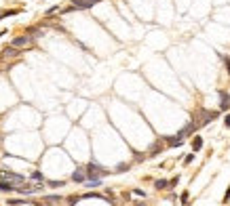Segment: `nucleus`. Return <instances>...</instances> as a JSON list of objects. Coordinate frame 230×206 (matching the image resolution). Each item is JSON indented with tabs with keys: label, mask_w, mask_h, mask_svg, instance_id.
<instances>
[{
	"label": "nucleus",
	"mask_w": 230,
	"mask_h": 206,
	"mask_svg": "<svg viewBox=\"0 0 230 206\" xmlns=\"http://www.w3.org/2000/svg\"><path fill=\"white\" fill-rule=\"evenodd\" d=\"M21 55V48H15V46H6L4 51H2V59H13V57H19Z\"/></svg>",
	"instance_id": "6e6552de"
},
{
	"label": "nucleus",
	"mask_w": 230,
	"mask_h": 206,
	"mask_svg": "<svg viewBox=\"0 0 230 206\" xmlns=\"http://www.w3.org/2000/svg\"><path fill=\"white\" fill-rule=\"evenodd\" d=\"M110 170H106V168H101L99 164H95V162H89V164L85 166V175H87V179H101V177H106Z\"/></svg>",
	"instance_id": "f257e3e1"
},
{
	"label": "nucleus",
	"mask_w": 230,
	"mask_h": 206,
	"mask_svg": "<svg viewBox=\"0 0 230 206\" xmlns=\"http://www.w3.org/2000/svg\"><path fill=\"white\" fill-rule=\"evenodd\" d=\"M15 183H11V181H4V179H0V191H15Z\"/></svg>",
	"instance_id": "9b49d317"
},
{
	"label": "nucleus",
	"mask_w": 230,
	"mask_h": 206,
	"mask_svg": "<svg viewBox=\"0 0 230 206\" xmlns=\"http://www.w3.org/2000/svg\"><path fill=\"white\" fill-rule=\"evenodd\" d=\"M4 34H6V30H2V32H0V36H4Z\"/></svg>",
	"instance_id": "bb28decb"
},
{
	"label": "nucleus",
	"mask_w": 230,
	"mask_h": 206,
	"mask_svg": "<svg viewBox=\"0 0 230 206\" xmlns=\"http://www.w3.org/2000/svg\"><path fill=\"white\" fill-rule=\"evenodd\" d=\"M0 19H2V15H0Z\"/></svg>",
	"instance_id": "cd10ccee"
},
{
	"label": "nucleus",
	"mask_w": 230,
	"mask_h": 206,
	"mask_svg": "<svg viewBox=\"0 0 230 206\" xmlns=\"http://www.w3.org/2000/svg\"><path fill=\"white\" fill-rule=\"evenodd\" d=\"M192 160H194V154H188V156L184 158V164H190Z\"/></svg>",
	"instance_id": "4be33fe9"
},
{
	"label": "nucleus",
	"mask_w": 230,
	"mask_h": 206,
	"mask_svg": "<svg viewBox=\"0 0 230 206\" xmlns=\"http://www.w3.org/2000/svg\"><path fill=\"white\" fill-rule=\"evenodd\" d=\"M0 139H2V137H0Z\"/></svg>",
	"instance_id": "c85d7f7f"
},
{
	"label": "nucleus",
	"mask_w": 230,
	"mask_h": 206,
	"mask_svg": "<svg viewBox=\"0 0 230 206\" xmlns=\"http://www.w3.org/2000/svg\"><path fill=\"white\" fill-rule=\"evenodd\" d=\"M49 185H51V187H63L66 183H63V181H49Z\"/></svg>",
	"instance_id": "a211bd4d"
},
{
	"label": "nucleus",
	"mask_w": 230,
	"mask_h": 206,
	"mask_svg": "<svg viewBox=\"0 0 230 206\" xmlns=\"http://www.w3.org/2000/svg\"><path fill=\"white\" fill-rule=\"evenodd\" d=\"M127 170H129V164H118L114 172H127Z\"/></svg>",
	"instance_id": "dca6fc26"
},
{
	"label": "nucleus",
	"mask_w": 230,
	"mask_h": 206,
	"mask_svg": "<svg viewBox=\"0 0 230 206\" xmlns=\"http://www.w3.org/2000/svg\"><path fill=\"white\" fill-rule=\"evenodd\" d=\"M226 67H228V76H230V59L226 57Z\"/></svg>",
	"instance_id": "a878e982"
},
{
	"label": "nucleus",
	"mask_w": 230,
	"mask_h": 206,
	"mask_svg": "<svg viewBox=\"0 0 230 206\" xmlns=\"http://www.w3.org/2000/svg\"><path fill=\"white\" fill-rule=\"evenodd\" d=\"M192 149H194V154L203 149V137H198V135L194 137V141H192Z\"/></svg>",
	"instance_id": "f8f14e48"
},
{
	"label": "nucleus",
	"mask_w": 230,
	"mask_h": 206,
	"mask_svg": "<svg viewBox=\"0 0 230 206\" xmlns=\"http://www.w3.org/2000/svg\"><path fill=\"white\" fill-rule=\"evenodd\" d=\"M57 11H59L57 4H55V6H49V8H46V15H53V13H57Z\"/></svg>",
	"instance_id": "aec40b11"
},
{
	"label": "nucleus",
	"mask_w": 230,
	"mask_h": 206,
	"mask_svg": "<svg viewBox=\"0 0 230 206\" xmlns=\"http://www.w3.org/2000/svg\"><path fill=\"white\" fill-rule=\"evenodd\" d=\"M97 2H101V0H74L72 11H85V8H91V6H95Z\"/></svg>",
	"instance_id": "7ed1b4c3"
},
{
	"label": "nucleus",
	"mask_w": 230,
	"mask_h": 206,
	"mask_svg": "<svg viewBox=\"0 0 230 206\" xmlns=\"http://www.w3.org/2000/svg\"><path fill=\"white\" fill-rule=\"evenodd\" d=\"M133 196H139V198H146V194L141 189H133Z\"/></svg>",
	"instance_id": "5701e85b"
},
{
	"label": "nucleus",
	"mask_w": 230,
	"mask_h": 206,
	"mask_svg": "<svg viewBox=\"0 0 230 206\" xmlns=\"http://www.w3.org/2000/svg\"><path fill=\"white\" fill-rule=\"evenodd\" d=\"M61 196H45V202H59Z\"/></svg>",
	"instance_id": "2eb2a0df"
},
{
	"label": "nucleus",
	"mask_w": 230,
	"mask_h": 206,
	"mask_svg": "<svg viewBox=\"0 0 230 206\" xmlns=\"http://www.w3.org/2000/svg\"><path fill=\"white\" fill-rule=\"evenodd\" d=\"M218 116H220V112H203V120L198 122V126H205V124L213 122Z\"/></svg>",
	"instance_id": "0eeeda50"
},
{
	"label": "nucleus",
	"mask_w": 230,
	"mask_h": 206,
	"mask_svg": "<svg viewBox=\"0 0 230 206\" xmlns=\"http://www.w3.org/2000/svg\"><path fill=\"white\" fill-rule=\"evenodd\" d=\"M32 179H34V181H42V175H40L38 170H34V172H32Z\"/></svg>",
	"instance_id": "412c9836"
},
{
	"label": "nucleus",
	"mask_w": 230,
	"mask_h": 206,
	"mask_svg": "<svg viewBox=\"0 0 230 206\" xmlns=\"http://www.w3.org/2000/svg\"><path fill=\"white\" fill-rule=\"evenodd\" d=\"M42 189V185H23V187H15V191L23 194V196H30V194H38Z\"/></svg>",
	"instance_id": "39448f33"
},
{
	"label": "nucleus",
	"mask_w": 230,
	"mask_h": 206,
	"mask_svg": "<svg viewBox=\"0 0 230 206\" xmlns=\"http://www.w3.org/2000/svg\"><path fill=\"white\" fill-rule=\"evenodd\" d=\"M224 126H226V128H230V114L224 118Z\"/></svg>",
	"instance_id": "b1692460"
},
{
	"label": "nucleus",
	"mask_w": 230,
	"mask_h": 206,
	"mask_svg": "<svg viewBox=\"0 0 230 206\" xmlns=\"http://www.w3.org/2000/svg\"><path fill=\"white\" fill-rule=\"evenodd\" d=\"M220 110L222 112L230 110V93H226V90H220Z\"/></svg>",
	"instance_id": "423d86ee"
},
{
	"label": "nucleus",
	"mask_w": 230,
	"mask_h": 206,
	"mask_svg": "<svg viewBox=\"0 0 230 206\" xmlns=\"http://www.w3.org/2000/svg\"><path fill=\"white\" fill-rule=\"evenodd\" d=\"M72 181H74V183H85V181H87L85 168H76V170L72 172Z\"/></svg>",
	"instance_id": "1a4fd4ad"
},
{
	"label": "nucleus",
	"mask_w": 230,
	"mask_h": 206,
	"mask_svg": "<svg viewBox=\"0 0 230 206\" xmlns=\"http://www.w3.org/2000/svg\"><path fill=\"white\" fill-rule=\"evenodd\" d=\"M154 187L156 189H167L169 187V181L167 179H158V181H154Z\"/></svg>",
	"instance_id": "ddd939ff"
},
{
	"label": "nucleus",
	"mask_w": 230,
	"mask_h": 206,
	"mask_svg": "<svg viewBox=\"0 0 230 206\" xmlns=\"http://www.w3.org/2000/svg\"><path fill=\"white\" fill-rule=\"evenodd\" d=\"M6 204L8 206H19V204H25V202H23V200H8Z\"/></svg>",
	"instance_id": "6ab92c4d"
},
{
	"label": "nucleus",
	"mask_w": 230,
	"mask_h": 206,
	"mask_svg": "<svg viewBox=\"0 0 230 206\" xmlns=\"http://www.w3.org/2000/svg\"><path fill=\"white\" fill-rule=\"evenodd\" d=\"M34 42V38L32 36H17V38H13V42H11V46H15V48H25V46H30Z\"/></svg>",
	"instance_id": "f03ea898"
},
{
	"label": "nucleus",
	"mask_w": 230,
	"mask_h": 206,
	"mask_svg": "<svg viewBox=\"0 0 230 206\" xmlns=\"http://www.w3.org/2000/svg\"><path fill=\"white\" fill-rule=\"evenodd\" d=\"M0 179H4V181H11V183H23V181H25V177H23V175H17V172H8V170L0 172Z\"/></svg>",
	"instance_id": "20e7f679"
},
{
	"label": "nucleus",
	"mask_w": 230,
	"mask_h": 206,
	"mask_svg": "<svg viewBox=\"0 0 230 206\" xmlns=\"http://www.w3.org/2000/svg\"><path fill=\"white\" fill-rule=\"evenodd\" d=\"M85 183H87V187H97V185H101V179H87Z\"/></svg>",
	"instance_id": "4468645a"
},
{
	"label": "nucleus",
	"mask_w": 230,
	"mask_h": 206,
	"mask_svg": "<svg viewBox=\"0 0 230 206\" xmlns=\"http://www.w3.org/2000/svg\"><path fill=\"white\" fill-rule=\"evenodd\" d=\"M228 198H230V189L226 191V194H224V202H228Z\"/></svg>",
	"instance_id": "393cba45"
},
{
	"label": "nucleus",
	"mask_w": 230,
	"mask_h": 206,
	"mask_svg": "<svg viewBox=\"0 0 230 206\" xmlns=\"http://www.w3.org/2000/svg\"><path fill=\"white\" fill-rule=\"evenodd\" d=\"M184 143V139L180 137V135H173V137H167V145L169 147H178V145H182Z\"/></svg>",
	"instance_id": "9d476101"
},
{
	"label": "nucleus",
	"mask_w": 230,
	"mask_h": 206,
	"mask_svg": "<svg viewBox=\"0 0 230 206\" xmlns=\"http://www.w3.org/2000/svg\"><path fill=\"white\" fill-rule=\"evenodd\" d=\"M188 198H190V194H188V191H184V194L180 196V200H182V204H184V206H188Z\"/></svg>",
	"instance_id": "f3484780"
}]
</instances>
